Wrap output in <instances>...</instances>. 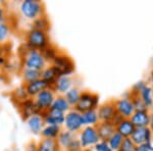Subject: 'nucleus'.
<instances>
[{"label":"nucleus","mask_w":153,"mask_h":151,"mask_svg":"<svg viewBox=\"0 0 153 151\" xmlns=\"http://www.w3.org/2000/svg\"><path fill=\"white\" fill-rule=\"evenodd\" d=\"M49 44H50V38L48 36V32L32 28L26 32L25 46L28 47L29 49H35V50L41 51Z\"/></svg>","instance_id":"f257e3e1"},{"label":"nucleus","mask_w":153,"mask_h":151,"mask_svg":"<svg viewBox=\"0 0 153 151\" xmlns=\"http://www.w3.org/2000/svg\"><path fill=\"white\" fill-rule=\"evenodd\" d=\"M21 56L22 68H29L37 71H42L48 64L44 59L41 51L35 50V49H29L28 47L25 46V44L24 50Z\"/></svg>","instance_id":"f03ea898"},{"label":"nucleus","mask_w":153,"mask_h":151,"mask_svg":"<svg viewBox=\"0 0 153 151\" xmlns=\"http://www.w3.org/2000/svg\"><path fill=\"white\" fill-rule=\"evenodd\" d=\"M19 11L25 19L32 22L46 14L44 3L39 0H24L22 1L19 4Z\"/></svg>","instance_id":"7ed1b4c3"},{"label":"nucleus","mask_w":153,"mask_h":151,"mask_svg":"<svg viewBox=\"0 0 153 151\" xmlns=\"http://www.w3.org/2000/svg\"><path fill=\"white\" fill-rule=\"evenodd\" d=\"M98 106H99V96L97 94L90 91H82L80 100L74 107V109L83 113L88 110L97 109Z\"/></svg>","instance_id":"20e7f679"},{"label":"nucleus","mask_w":153,"mask_h":151,"mask_svg":"<svg viewBox=\"0 0 153 151\" xmlns=\"http://www.w3.org/2000/svg\"><path fill=\"white\" fill-rule=\"evenodd\" d=\"M50 64H52L58 71L60 76L71 77V75L75 73V62L71 56H68L66 53L60 52Z\"/></svg>","instance_id":"39448f33"},{"label":"nucleus","mask_w":153,"mask_h":151,"mask_svg":"<svg viewBox=\"0 0 153 151\" xmlns=\"http://www.w3.org/2000/svg\"><path fill=\"white\" fill-rule=\"evenodd\" d=\"M55 97L56 93L54 92L53 88L45 89V90H43L42 92L39 93L36 97H34L35 104L41 115L50 109Z\"/></svg>","instance_id":"423d86ee"},{"label":"nucleus","mask_w":153,"mask_h":151,"mask_svg":"<svg viewBox=\"0 0 153 151\" xmlns=\"http://www.w3.org/2000/svg\"><path fill=\"white\" fill-rule=\"evenodd\" d=\"M78 139L84 148H93L100 141L96 127H83L78 133Z\"/></svg>","instance_id":"0eeeda50"},{"label":"nucleus","mask_w":153,"mask_h":151,"mask_svg":"<svg viewBox=\"0 0 153 151\" xmlns=\"http://www.w3.org/2000/svg\"><path fill=\"white\" fill-rule=\"evenodd\" d=\"M84 127L83 121H82V115L79 111L71 108L70 111L65 113V123L63 128L66 131H70L71 133H79L82 128Z\"/></svg>","instance_id":"6e6552de"},{"label":"nucleus","mask_w":153,"mask_h":151,"mask_svg":"<svg viewBox=\"0 0 153 151\" xmlns=\"http://www.w3.org/2000/svg\"><path fill=\"white\" fill-rule=\"evenodd\" d=\"M115 110L118 115H120L124 118H131L133 113L135 112V108L133 102L129 97H123L113 101Z\"/></svg>","instance_id":"1a4fd4ad"},{"label":"nucleus","mask_w":153,"mask_h":151,"mask_svg":"<svg viewBox=\"0 0 153 151\" xmlns=\"http://www.w3.org/2000/svg\"><path fill=\"white\" fill-rule=\"evenodd\" d=\"M16 105H18V109L19 111V113H21L22 118H23L25 121H27L28 118H30L31 116H33L35 115H41L35 104L34 98L28 97L27 99H25L24 101L18 103Z\"/></svg>","instance_id":"9d476101"},{"label":"nucleus","mask_w":153,"mask_h":151,"mask_svg":"<svg viewBox=\"0 0 153 151\" xmlns=\"http://www.w3.org/2000/svg\"><path fill=\"white\" fill-rule=\"evenodd\" d=\"M153 138V134L150 129L146 128H136L134 133L131 136V140L135 143V145H141L145 143H151Z\"/></svg>","instance_id":"9b49d317"},{"label":"nucleus","mask_w":153,"mask_h":151,"mask_svg":"<svg viewBox=\"0 0 153 151\" xmlns=\"http://www.w3.org/2000/svg\"><path fill=\"white\" fill-rule=\"evenodd\" d=\"M96 110H97L98 118H99L100 122H109L110 123L113 118V116H114L115 113H117L113 101H108V102L103 103V104L98 106V108Z\"/></svg>","instance_id":"f8f14e48"},{"label":"nucleus","mask_w":153,"mask_h":151,"mask_svg":"<svg viewBox=\"0 0 153 151\" xmlns=\"http://www.w3.org/2000/svg\"><path fill=\"white\" fill-rule=\"evenodd\" d=\"M42 116H43L44 123H45V125L63 127L65 113H62V112H60V111L54 110V109H49L48 111H46V112L42 113Z\"/></svg>","instance_id":"ddd939ff"},{"label":"nucleus","mask_w":153,"mask_h":151,"mask_svg":"<svg viewBox=\"0 0 153 151\" xmlns=\"http://www.w3.org/2000/svg\"><path fill=\"white\" fill-rule=\"evenodd\" d=\"M25 88H26V92H27L28 97L34 98L43 90H45V89H47V88H50V87H49V85L44 80L39 79V80L34 81V82H32V83L26 84Z\"/></svg>","instance_id":"4468645a"},{"label":"nucleus","mask_w":153,"mask_h":151,"mask_svg":"<svg viewBox=\"0 0 153 151\" xmlns=\"http://www.w3.org/2000/svg\"><path fill=\"white\" fill-rule=\"evenodd\" d=\"M73 80L68 76H60L53 85V90L56 95H65L70 89L73 88Z\"/></svg>","instance_id":"2eb2a0df"},{"label":"nucleus","mask_w":153,"mask_h":151,"mask_svg":"<svg viewBox=\"0 0 153 151\" xmlns=\"http://www.w3.org/2000/svg\"><path fill=\"white\" fill-rule=\"evenodd\" d=\"M60 77L58 71L52 65V64H47L43 70L41 71V79L44 80L49 85V87L52 88L57 79Z\"/></svg>","instance_id":"dca6fc26"},{"label":"nucleus","mask_w":153,"mask_h":151,"mask_svg":"<svg viewBox=\"0 0 153 151\" xmlns=\"http://www.w3.org/2000/svg\"><path fill=\"white\" fill-rule=\"evenodd\" d=\"M96 130L102 141H107L115 133V127L109 122H100L96 126Z\"/></svg>","instance_id":"f3484780"},{"label":"nucleus","mask_w":153,"mask_h":151,"mask_svg":"<svg viewBox=\"0 0 153 151\" xmlns=\"http://www.w3.org/2000/svg\"><path fill=\"white\" fill-rule=\"evenodd\" d=\"M27 126L34 135H40L44 126H45L43 116H42V115H35L31 116L27 120Z\"/></svg>","instance_id":"a211bd4d"},{"label":"nucleus","mask_w":153,"mask_h":151,"mask_svg":"<svg viewBox=\"0 0 153 151\" xmlns=\"http://www.w3.org/2000/svg\"><path fill=\"white\" fill-rule=\"evenodd\" d=\"M131 122L136 128H146L149 125L150 112L148 111H135L131 116Z\"/></svg>","instance_id":"6ab92c4d"},{"label":"nucleus","mask_w":153,"mask_h":151,"mask_svg":"<svg viewBox=\"0 0 153 151\" xmlns=\"http://www.w3.org/2000/svg\"><path fill=\"white\" fill-rule=\"evenodd\" d=\"M136 127L134 123L131 122L130 118H124L118 125L115 127V132L122 135L124 138H131L132 134L134 133Z\"/></svg>","instance_id":"aec40b11"},{"label":"nucleus","mask_w":153,"mask_h":151,"mask_svg":"<svg viewBox=\"0 0 153 151\" xmlns=\"http://www.w3.org/2000/svg\"><path fill=\"white\" fill-rule=\"evenodd\" d=\"M37 148L38 151H61L57 140L45 139V138H41L37 142Z\"/></svg>","instance_id":"412c9836"},{"label":"nucleus","mask_w":153,"mask_h":151,"mask_svg":"<svg viewBox=\"0 0 153 151\" xmlns=\"http://www.w3.org/2000/svg\"><path fill=\"white\" fill-rule=\"evenodd\" d=\"M21 76L24 84H29L34 81H37L41 79V71L33 70L29 68H21Z\"/></svg>","instance_id":"4be33fe9"},{"label":"nucleus","mask_w":153,"mask_h":151,"mask_svg":"<svg viewBox=\"0 0 153 151\" xmlns=\"http://www.w3.org/2000/svg\"><path fill=\"white\" fill-rule=\"evenodd\" d=\"M81 115H82V121H83L84 127H87V126L88 127H96L100 123L97 110L96 109L85 111V112L81 113Z\"/></svg>","instance_id":"5701e85b"},{"label":"nucleus","mask_w":153,"mask_h":151,"mask_svg":"<svg viewBox=\"0 0 153 151\" xmlns=\"http://www.w3.org/2000/svg\"><path fill=\"white\" fill-rule=\"evenodd\" d=\"M76 137V134L71 133L70 131H66L65 129H62V131L59 134L58 138L56 139L61 151H65L68 146L70 145V143L75 139Z\"/></svg>","instance_id":"b1692460"},{"label":"nucleus","mask_w":153,"mask_h":151,"mask_svg":"<svg viewBox=\"0 0 153 151\" xmlns=\"http://www.w3.org/2000/svg\"><path fill=\"white\" fill-rule=\"evenodd\" d=\"M61 131H62V127L52 126V125H45L40 134V136H41V138H45V139L56 140L58 138Z\"/></svg>","instance_id":"393cba45"},{"label":"nucleus","mask_w":153,"mask_h":151,"mask_svg":"<svg viewBox=\"0 0 153 151\" xmlns=\"http://www.w3.org/2000/svg\"><path fill=\"white\" fill-rule=\"evenodd\" d=\"M71 108L73 107L70 105V103L68 102V100L65 99V96L56 95L50 109H54V110L60 111V112H62V113H66L68 111H70Z\"/></svg>","instance_id":"a878e982"},{"label":"nucleus","mask_w":153,"mask_h":151,"mask_svg":"<svg viewBox=\"0 0 153 151\" xmlns=\"http://www.w3.org/2000/svg\"><path fill=\"white\" fill-rule=\"evenodd\" d=\"M60 52L61 51H59V49L57 48V47L54 46L53 44H51V43L49 44L47 47H45L43 50H41L42 55H43L44 59H45L46 62H47L48 64H50L51 62H52V61L54 60V58H55Z\"/></svg>","instance_id":"bb28decb"},{"label":"nucleus","mask_w":153,"mask_h":151,"mask_svg":"<svg viewBox=\"0 0 153 151\" xmlns=\"http://www.w3.org/2000/svg\"><path fill=\"white\" fill-rule=\"evenodd\" d=\"M32 29L40 30V31L48 32V30L50 29V21H49L47 14L40 16V18L36 19L35 21L32 22Z\"/></svg>","instance_id":"cd10ccee"},{"label":"nucleus","mask_w":153,"mask_h":151,"mask_svg":"<svg viewBox=\"0 0 153 151\" xmlns=\"http://www.w3.org/2000/svg\"><path fill=\"white\" fill-rule=\"evenodd\" d=\"M138 95L141 97L143 102L145 103V105L148 107H152L153 106V94H152V87H150L149 85H146L144 88L139 92Z\"/></svg>","instance_id":"c85d7f7f"},{"label":"nucleus","mask_w":153,"mask_h":151,"mask_svg":"<svg viewBox=\"0 0 153 151\" xmlns=\"http://www.w3.org/2000/svg\"><path fill=\"white\" fill-rule=\"evenodd\" d=\"M81 93H82V91H80V89H78L76 87H73L63 96L65 97V99L68 100V102L70 103V105L71 107H75L76 104L79 102V100H80Z\"/></svg>","instance_id":"c756f323"},{"label":"nucleus","mask_w":153,"mask_h":151,"mask_svg":"<svg viewBox=\"0 0 153 151\" xmlns=\"http://www.w3.org/2000/svg\"><path fill=\"white\" fill-rule=\"evenodd\" d=\"M11 35V26L7 22L0 23V44H7Z\"/></svg>","instance_id":"7c9ffc66"},{"label":"nucleus","mask_w":153,"mask_h":151,"mask_svg":"<svg viewBox=\"0 0 153 151\" xmlns=\"http://www.w3.org/2000/svg\"><path fill=\"white\" fill-rule=\"evenodd\" d=\"M11 98L13 99L14 101L16 102V104L22 101H24L25 99L28 98V95H27V92H26V88H25V85L19 86L18 88H16L11 93Z\"/></svg>","instance_id":"2f4dec72"},{"label":"nucleus","mask_w":153,"mask_h":151,"mask_svg":"<svg viewBox=\"0 0 153 151\" xmlns=\"http://www.w3.org/2000/svg\"><path fill=\"white\" fill-rule=\"evenodd\" d=\"M130 98L133 102V105H134L135 111H148V107L145 105V103L143 102V100L141 99L138 94L135 93H130Z\"/></svg>","instance_id":"473e14b6"},{"label":"nucleus","mask_w":153,"mask_h":151,"mask_svg":"<svg viewBox=\"0 0 153 151\" xmlns=\"http://www.w3.org/2000/svg\"><path fill=\"white\" fill-rule=\"evenodd\" d=\"M124 139L125 138L123 137L122 135H120L117 132H115L111 137L107 140V143L109 144L110 148H111L113 151H118L120 146H122V143H123V141H124Z\"/></svg>","instance_id":"72a5a7b5"},{"label":"nucleus","mask_w":153,"mask_h":151,"mask_svg":"<svg viewBox=\"0 0 153 151\" xmlns=\"http://www.w3.org/2000/svg\"><path fill=\"white\" fill-rule=\"evenodd\" d=\"M135 148H136V145H135V143L131 140V138H125L118 151H135Z\"/></svg>","instance_id":"f704fd0d"},{"label":"nucleus","mask_w":153,"mask_h":151,"mask_svg":"<svg viewBox=\"0 0 153 151\" xmlns=\"http://www.w3.org/2000/svg\"><path fill=\"white\" fill-rule=\"evenodd\" d=\"M92 149L93 151H113L111 148H110L107 141H102V140H100Z\"/></svg>","instance_id":"c9c22d12"},{"label":"nucleus","mask_w":153,"mask_h":151,"mask_svg":"<svg viewBox=\"0 0 153 151\" xmlns=\"http://www.w3.org/2000/svg\"><path fill=\"white\" fill-rule=\"evenodd\" d=\"M83 147L81 145L80 141H79L78 137H76L70 143V145L68 146V148L65 149V151H82Z\"/></svg>","instance_id":"e433bc0d"},{"label":"nucleus","mask_w":153,"mask_h":151,"mask_svg":"<svg viewBox=\"0 0 153 151\" xmlns=\"http://www.w3.org/2000/svg\"><path fill=\"white\" fill-rule=\"evenodd\" d=\"M153 143H145V144H141V145H137L135 148V151H151V145Z\"/></svg>","instance_id":"4c0bfd02"},{"label":"nucleus","mask_w":153,"mask_h":151,"mask_svg":"<svg viewBox=\"0 0 153 151\" xmlns=\"http://www.w3.org/2000/svg\"><path fill=\"white\" fill-rule=\"evenodd\" d=\"M25 151H38V148H37V142L35 141H30L28 144L25 147Z\"/></svg>","instance_id":"58836bf2"},{"label":"nucleus","mask_w":153,"mask_h":151,"mask_svg":"<svg viewBox=\"0 0 153 151\" xmlns=\"http://www.w3.org/2000/svg\"><path fill=\"white\" fill-rule=\"evenodd\" d=\"M6 22V9L3 4L0 2V23Z\"/></svg>","instance_id":"ea45409f"},{"label":"nucleus","mask_w":153,"mask_h":151,"mask_svg":"<svg viewBox=\"0 0 153 151\" xmlns=\"http://www.w3.org/2000/svg\"><path fill=\"white\" fill-rule=\"evenodd\" d=\"M123 120H124V118H123L122 115H118V113L117 112V113H115V115L113 116V118L111 120V122H110V123H111L112 125L114 126V127H117V126L120 122H122Z\"/></svg>","instance_id":"a19ab883"},{"label":"nucleus","mask_w":153,"mask_h":151,"mask_svg":"<svg viewBox=\"0 0 153 151\" xmlns=\"http://www.w3.org/2000/svg\"><path fill=\"white\" fill-rule=\"evenodd\" d=\"M7 63H8V60H7L6 56L5 55L0 56V66H1V68H4V66H6Z\"/></svg>","instance_id":"79ce46f5"},{"label":"nucleus","mask_w":153,"mask_h":151,"mask_svg":"<svg viewBox=\"0 0 153 151\" xmlns=\"http://www.w3.org/2000/svg\"><path fill=\"white\" fill-rule=\"evenodd\" d=\"M148 128L150 129V131L153 134V111L150 113V120H149V125H148Z\"/></svg>","instance_id":"37998d69"},{"label":"nucleus","mask_w":153,"mask_h":151,"mask_svg":"<svg viewBox=\"0 0 153 151\" xmlns=\"http://www.w3.org/2000/svg\"><path fill=\"white\" fill-rule=\"evenodd\" d=\"M5 46L6 44H0V56L5 55Z\"/></svg>","instance_id":"c03bdc74"},{"label":"nucleus","mask_w":153,"mask_h":151,"mask_svg":"<svg viewBox=\"0 0 153 151\" xmlns=\"http://www.w3.org/2000/svg\"><path fill=\"white\" fill-rule=\"evenodd\" d=\"M82 151H93L92 148H84V149H82Z\"/></svg>","instance_id":"a18cd8bd"},{"label":"nucleus","mask_w":153,"mask_h":151,"mask_svg":"<svg viewBox=\"0 0 153 151\" xmlns=\"http://www.w3.org/2000/svg\"><path fill=\"white\" fill-rule=\"evenodd\" d=\"M151 83H152V87H153V71L151 73Z\"/></svg>","instance_id":"49530a36"},{"label":"nucleus","mask_w":153,"mask_h":151,"mask_svg":"<svg viewBox=\"0 0 153 151\" xmlns=\"http://www.w3.org/2000/svg\"><path fill=\"white\" fill-rule=\"evenodd\" d=\"M152 94H153V87H152Z\"/></svg>","instance_id":"de8ad7c7"}]
</instances>
